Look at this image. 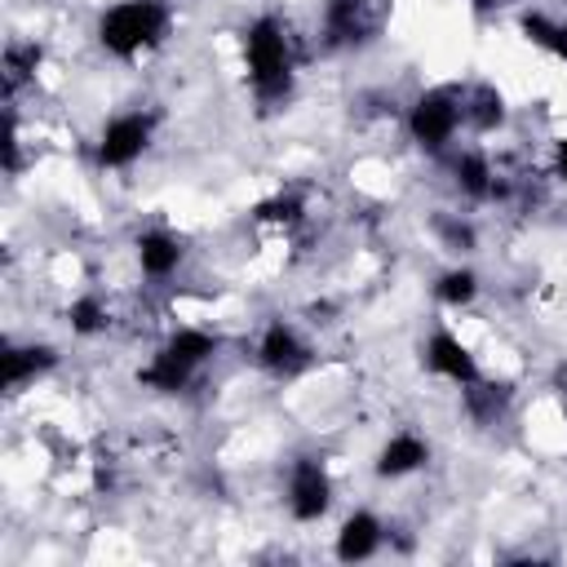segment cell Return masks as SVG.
Segmentation results:
<instances>
[{
	"mask_svg": "<svg viewBox=\"0 0 567 567\" xmlns=\"http://www.w3.org/2000/svg\"><path fill=\"white\" fill-rule=\"evenodd\" d=\"M554 177L567 186V137H558V142H554Z\"/></svg>",
	"mask_w": 567,
	"mask_h": 567,
	"instance_id": "cell-23",
	"label": "cell"
},
{
	"mask_svg": "<svg viewBox=\"0 0 567 567\" xmlns=\"http://www.w3.org/2000/svg\"><path fill=\"white\" fill-rule=\"evenodd\" d=\"M563 4H567V0H563Z\"/></svg>",
	"mask_w": 567,
	"mask_h": 567,
	"instance_id": "cell-24",
	"label": "cell"
},
{
	"mask_svg": "<svg viewBox=\"0 0 567 567\" xmlns=\"http://www.w3.org/2000/svg\"><path fill=\"white\" fill-rule=\"evenodd\" d=\"M554 27H558V18H549L545 9H523V13H518V31H523V35H527L536 49H549Z\"/></svg>",
	"mask_w": 567,
	"mask_h": 567,
	"instance_id": "cell-20",
	"label": "cell"
},
{
	"mask_svg": "<svg viewBox=\"0 0 567 567\" xmlns=\"http://www.w3.org/2000/svg\"><path fill=\"white\" fill-rule=\"evenodd\" d=\"M478 292H483V279H478L474 266H461V261H456V266H447V270L434 275V301L447 306V310H465V306H474Z\"/></svg>",
	"mask_w": 567,
	"mask_h": 567,
	"instance_id": "cell-16",
	"label": "cell"
},
{
	"mask_svg": "<svg viewBox=\"0 0 567 567\" xmlns=\"http://www.w3.org/2000/svg\"><path fill=\"white\" fill-rule=\"evenodd\" d=\"M133 261H137V270H142L146 279L164 284V279H173V275L182 270L186 244H182V235H173L168 226H151V230H142V235L133 239Z\"/></svg>",
	"mask_w": 567,
	"mask_h": 567,
	"instance_id": "cell-9",
	"label": "cell"
},
{
	"mask_svg": "<svg viewBox=\"0 0 567 567\" xmlns=\"http://www.w3.org/2000/svg\"><path fill=\"white\" fill-rule=\"evenodd\" d=\"M58 363V354H53V346H9L4 350V390H22L27 381H35V377H44L49 368Z\"/></svg>",
	"mask_w": 567,
	"mask_h": 567,
	"instance_id": "cell-15",
	"label": "cell"
},
{
	"mask_svg": "<svg viewBox=\"0 0 567 567\" xmlns=\"http://www.w3.org/2000/svg\"><path fill=\"white\" fill-rule=\"evenodd\" d=\"M173 27V13L164 0H115L97 13V49L106 58H120V62H133L142 58L146 49H155Z\"/></svg>",
	"mask_w": 567,
	"mask_h": 567,
	"instance_id": "cell-2",
	"label": "cell"
},
{
	"mask_svg": "<svg viewBox=\"0 0 567 567\" xmlns=\"http://www.w3.org/2000/svg\"><path fill=\"white\" fill-rule=\"evenodd\" d=\"M505 120H509V106H505V93L496 84L483 80V84L465 89V128L496 133V128H505Z\"/></svg>",
	"mask_w": 567,
	"mask_h": 567,
	"instance_id": "cell-14",
	"label": "cell"
},
{
	"mask_svg": "<svg viewBox=\"0 0 567 567\" xmlns=\"http://www.w3.org/2000/svg\"><path fill=\"white\" fill-rule=\"evenodd\" d=\"M421 359H425V368H430L439 381H452V385H461V390H470L474 381H483V368H478L474 350H470L452 328H434V332L425 337V346H421Z\"/></svg>",
	"mask_w": 567,
	"mask_h": 567,
	"instance_id": "cell-7",
	"label": "cell"
},
{
	"mask_svg": "<svg viewBox=\"0 0 567 567\" xmlns=\"http://www.w3.org/2000/svg\"><path fill=\"white\" fill-rule=\"evenodd\" d=\"M323 40L332 49H354L372 31V0H323Z\"/></svg>",
	"mask_w": 567,
	"mask_h": 567,
	"instance_id": "cell-12",
	"label": "cell"
},
{
	"mask_svg": "<svg viewBox=\"0 0 567 567\" xmlns=\"http://www.w3.org/2000/svg\"><path fill=\"white\" fill-rule=\"evenodd\" d=\"M239 49H244V71H248V84L257 93V102H284L292 93V75H297V62H292V35L284 27V18L275 13H257L244 35H239Z\"/></svg>",
	"mask_w": 567,
	"mask_h": 567,
	"instance_id": "cell-1",
	"label": "cell"
},
{
	"mask_svg": "<svg viewBox=\"0 0 567 567\" xmlns=\"http://www.w3.org/2000/svg\"><path fill=\"white\" fill-rule=\"evenodd\" d=\"M465 4H470V13H474V18H492V13H501L509 0H465Z\"/></svg>",
	"mask_w": 567,
	"mask_h": 567,
	"instance_id": "cell-22",
	"label": "cell"
},
{
	"mask_svg": "<svg viewBox=\"0 0 567 567\" xmlns=\"http://www.w3.org/2000/svg\"><path fill=\"white\" fill-rule=\"evenodd\" d=\"M452 186L465 195V199H496V195H505V182H501V173H496V164H492V155L487 151H478V146H465V151H452Z\"/></svg>",
	"mask_w": 567,
	"mask_h": 567,
	"instance_id": "cell-11",
	"label": "cell"
},
{
	"mask_svg": "<svg viewBox=\"0 0 567 567\" xmlns=\"http://www.w3.org/2000/svg\"><path fill=\"white\" fill-rule=\"evenodd\" d=\"M155 142V115L133 106V111H120L102 124L97 142H93V155L102 168H133Z\"/></svg>",
	"mask_w": 567,
	"mask_h": 567,
	"instance_id": "cell-4",
	"label": "cell"
},
{
	"mask_svg": "<svg viewBox=\"0 0 567 567\" xmlns=\"http://www.w3.org/2000/svg\"><path fill=\"white\" fill-rule=\"evenodd\" d=\"M403 128L425 155H447L456 133L465 128V89H452V84L421 89L403 115Z\"/></svg>",
	"mask_w": 567,
	"mask_h": 567,
	"instance_id": "cell-3",
	"label": "cell"
},
{
	"mask_svg": "<svg viewBox=\"0 0 567 567\" xmlns=\"http://www.w3.org/2000/svg\"><path fill=\"white\" fill-rule=\"evenodd\" d=\"M385 545V523L372 509H350L332 532V554L341 563H363Z\"/></svg>",
	"mask_w": 567,
	"mask_h": 567,
	"instance_id": "cell-10",
	"label": "cell"
},
{
	"mask_svg": "<svg viewBox=\"0 0 567 567\" xmlns=\"http://www.w3.org/2000/svg\"><path fill=\"white\" fill-rule=\"evenodd\" d=\"M190 381H195V372L182 368V363H177L173 354H164V350H155V354L137 368V385H146L151 394H182Z\"/></svg>",
	"mask_w": 567,
	"mask_h": 567,
	"instance_id": "cell-17",
	"label": "cell"
},
{
	"mask_svg": "<svg viewBox=\"0 0 567 567\" xmlns=\"http://www.w3.org/2000/svg\"><path fill=\"white\" fill-rule=\"evenodd\" d=\"M66 323L75 337H97L111 328V306L102 292H80L71 306H66Z\"/></svg>",
	"mask_w": 567,
	"mask_h": 567,
	"instance_id": "cell-18",
	"label": "cell"
},
{
	"mask_svg": "<svg viewBox=\"0 0 567 567\" xmlns=\"http://www.w3.org/2000/svg\"><path fill=\"white\" fill-rule=\"evenodd\" d=\"M217 332H208V328H199V323H182V328H173L164 341H159V350L164 354H173L182 368H190L195 377H199V368L204 363H213V354H217Z\"/></svg>",
	"mask_w": 567,
	"mask_h": 567,
	"instance_id": "cell-13",
	"label": "cell"
},
{
	"mask_svg": "<svg viewBox=\"0 0 567 567\" xmlns=\"http://www.w3.org/2000/svg\"><path fill=\"white\" fill-rule=\"evenodd\" d=\"M252 221L292 230L297 221H306V199H301L297 190H279V195H270V199H261V204L252 208Z\"/></svg>",
	"mask_w": 567,
	"mask_h": 567,
	"instance_id": "cell-19",
	"label": "cell"
},
{
	"mask_svg": "<svg viewBox=\"0 0 567 567\" xmlns=\"http://www.w3.org/2000/svg\"><path fill=\"white\" fill-rule=\"evenodd\" d=\"M545 53H554L563 66H567V18H558V27H554V40H549V49Z\"/></svg>",
	"mask_w": 567,
	"mask_h": 567,
	"instance_id": "cell-21",
	"label": "cell"
},
{
	"mask_svg": "<svg viewBox=\"0 0 567 567\" xmlns=\"http://www.w3.org/2000/svg\"><path fill=\"white\" fill-rule=\"evenodd\" d=\"M430 465V439L416 434V430H394L381 447H377V461H372V474L381 483H399V478H412L416 470Z\"/></svg>",
	"mask_w": 567,
	"mask_h": 567,
	"instance_id": "cell-8",
	"label": "cell"
},
{
	"mask_svg": "<svg viewBox=\"0 0 567 567\" xmlns=\"http://www.w3.org/2000/svg\"><path fill=\"white\" fill-rule=\"evenodd\" d=\"M332 496H337V487H332V474H328V465H323L319 456H297V461H288L284 505H288L292 523H319V518H328Z\"/></svg>",
	"mask_w": 567,
	"mask_h": 567,
	"instance_id": "cell-5",
	"label": "cell"
},
{
	"mask_svg": "<svg viewBox=\"0 0 567 567\" xmlns=\"http://www.w3.org/2000/svg\"><path fill=\"white\" fill-rule=\"evenodd\" d=\"M252 359L270 377H297L310 363V341L301 337V328L292 319H266L261 332H257Z\"/></svg>",
	"mask_w": 567,
	"mask_h": 567,
	"instance_id": "cell-6",
	"label": "cell"
}]
</instances>
